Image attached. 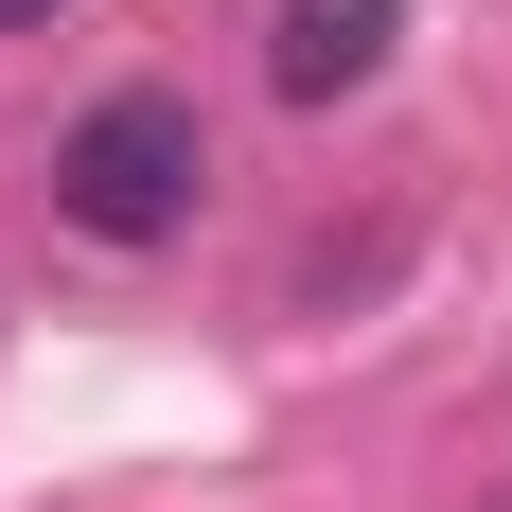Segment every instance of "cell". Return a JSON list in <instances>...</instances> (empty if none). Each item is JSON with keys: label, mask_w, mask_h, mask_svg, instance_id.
Returning <instances> with one entry per match:
<instances>
[{"label": "cell", "mask_w": 512, "mask_h": 512, "mask_svg": "<svg viewBox=\"0 0 512 512\" xmlns=\"http://www.w3.org/2000/svg\"><path fill=\"white\" fill-rule=\"evenodd\" d=\"M195 177H212V142H195L177 89H106L89 124L53 142V212H71L89 248H159V230L195 212Z\"/></svg>", "instance_id": "6da1fadb"}, {"label": "cell", "mask_w": 512, "mask_h": 512, "mask_svg": "<svg viewBox=\"0 0 512 512\" xmlns=\"http://www.w3.org/2000/svg\"><path fill=\"white\" fill-rule=\"evenodd\" d=\"M389 36H407V0H283V18H265V71L301 106H336V89L389 71Z\"/></svg>", "instance_id": "7a4b0ae2"}, {"label": "cell", "mask_w": 512, "mask_h": 512, "mask_svg": "<svg viewBox=\"0 0 512 512\" xmlns=\"http://www.w3.org/2000/svg\"><path fill=\"white\" fill-rule=\"evenodd\" d=\"M0 18H53V0H0Z\"/></svg>", "instance_id": "3957f363"}]
</instances>
